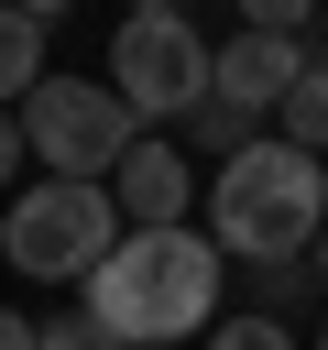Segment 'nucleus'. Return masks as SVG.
Here are the masks:
<instances>
[{
	"instance_id": "nucleus-1",
	"label": "nucleus",
	"mask_w": 328,
	"mask_h": 350,
	"mask_svg": "<svg viewBox=\"0 0 328 350\" xmlns=\"http://www.w3.org/2000/svg\"><path fill=\"white\" fill-rule=\"evenodd\" d=\"M219 241L208 230H120L109 262L77 284V317L109 350H164V339H208L219 328Z\"/></svg>"
},
{
	"instance_id": "nucleus-2",
	"label": "nucleus",
	"mask_w": 328,
	"mask_h": 350,
	"mask_svg": "<svg viewBox=\"0 0 328 350\" xmlns=\"http://www.w3.org/2000/svg\"><path fill=\"white\" fill-rule=\"evenodd\" d=\"M317 230H328V164L317 153H295V142L262 131L251 153H230L208 175V241H219V262H241V273L306 262Z\"/></svg>"
},
{
	"instance_id": "nucleus-3",
	"label": "nucleus",
	"mask_w": 328,
	"mask_h": 350,
	"mask_svg": "<svg viewBox=\"0 0 328 350\" xmlns=\"http://www.w3.org/2000/svg\"><path fill=\"white\" fill-rule=\"evenodd\" d=\"M109 241H120V208H109V186H77V175H44L0 208V262L22 284H87L109 262Z\"/></svg>"
},
{
	"instance_id": "nucleus-4",
	"label": "nucleus",
	"mask_w": 328,
	"mask_h": 350,
	"mask_svg": "<svg viewBox=\"0 0 328 350\" xmlns=\"http://www.w3.org/2000/svg\"><path fill=\"white\" fill-rule=\"evenodd\" d=\"M109 98H120L142 131L197 120V98H208V33H197L186 11H164V0L120 11V33H109Z\"/></svg>"
},
{
	"instance_id": "nucleus-5",
	"label": "nucleus",
	"mask_w": 328,
	"mask_h": 350,
	"mask_svg": "<svg viewBox=\"0 0 328 350\" xmlns=\"http://www.w3.org/2000/svg\"><path fill=\"white\" fill-rule=\"evenodd\" d=\"M142 142V120L109 98V77H44L22 98V153L44 175H77V186H109V164Z\"/></svg>"
},
{
	"instance_id": "nucleus-6",
	"label": "nucleus",
	"mask_w": 328,
	"mask_h": 350,
	"mask_svg": "<svg viewBox=\"0 0 328 350\" xmlns=\"http://www.w3.org/2000/svg\"><path fill=\"white\" fill-rule=\"evenodd\" d=\"M306 55H317L306 33H251V22H241L230 44H208V98H230V109L273 120V109H284V88L306 77Z\"/></svg>"
},
{
	"instance_id": "nucleus-7",
	"label": "nucleus",
	"mask_w": 328,
	"mask_h": 350,
	"mask_svg": "<svg viewBox=\"0 0 328 350\" xmlns=\"http://www.w3.org/2000/svg\"><path fill=\"white\" fill-rule=\"evenodd\" d=\"M109 208H120L131 230H197V164H186L164 131H142V142L109 164Z\"/></svg>"
},
{
	"instance_id": "nucleus-8",
	"label": "nucleus",
	"mask_w": 328,
	"mask_h": 350,
	"mask_svg": "<svg viewBox=\"0 0 328 350\" xmlns=\"http://www.w3.org/2000/svg\"><path fill=\"white\" fill-rule=\"evenodd\" d=\"M44 33H55V11H44V0H33V11H11V0H0V109H11V98H33V88L55 77V66H44Z\"/></svg>"
},
{
	"instance_id": "nucleus-9",
	"label": "nucleus",
	"mask_w": 328,
	"mask_h": 350,
	"mask_svg": "<svg viewBox=\"0 0 328 350\" xmlns=\"http://www.w3.org/2000/svg\"><path fill=\"white\" fill-rule=\"evenodd\" d=\"M273 142H295V153H317V164H328V55H306V77L284 88V109H273Z\"/></svg>"
},
{
	"instance_id": "nucleus-10",
	"label": "nucleus",
	"mask_w": 328,
	"mask_h": 350,
	"mask_svg": "<svg viewBox=\"0 0 328 350\" xmlns=\"http://www.w3.org/2000/svg\"><path fill=\"white\" fill-rule=\"evenodd\" d=\"M197 142L230 164V153H251V142H262V120H251V109H230V98H197Z\"/></svg>"
},
{
	"instance_id": "nucleus-11",
	"label": "nucleus",
	"mask_w": 328,
	"mask_h": 350,
	"mask_svg": "<svg viewBox=\"0 0 328 350\" xmlns=\"http://www.w3.org/2000/svg\"><path fill=\"white\" fill-rule=\"evenodd\" d=\"M251 284H262V306H251V317H295V306L317 295V262H262Z\"/></svg>"
},
{
	"instance_id": "nucleus-12",
	"label": "nucleus",
	"mask_w": 328,
	"mask_h": 350,
	"mask_svg": "<svg viewBox=\"0 0 328 350\" xmlns=\"http://www.w3.org/2000/svg\"><path fill=\"white\" fill-rule=\"evenodd\" d=\"M197 350H295V328H284V317H219Z\"/></svg>"
},
{
	"instance_id": "nucleus-13",
	"label": "nucleus",
	"mask_w": 328,
	"mask_h": 350,
	"mask_svg": "<svg viewBox=\"0 0 328 350\" xmlns=\"http://www.w3.org/2000/svg\"><path fill=\"white\" fill-rule=\"evenodd\" d=\"M44 350H109V339H98V328H87V317L66 306V317H44Z\"/></svg>"
},
{
	"instance_id": "nucleus-14",
	"label": "nucleus",
	"mask_w": 328,
	"mask_h": 350,
	"mask_svg": "<svg viewBox=\"0 0 328 350\" xmlns=\"http://www.w3.org/2000/svg\"><path fill=\"white\" fill-rule=\"evenodd\" d=\"M0 350H44V328H33L22 306H0Z\"/></svg>"
},
{
	"instance_id": "nucleus-15",
	"label": "nucleus",
	"mask_w": 328,
	"mask_h": 350,
	"mask_svg": "<svg viewBox=\"0 0 328 350\" xmlns=\"http://www.w3.org/2000/svg\"><path fill=\"white\" fill-rule=\"evenodd\" d=\"M11 164H22V120L0 109V186H11Z\"/></svg>"
},
{
	"instance_id": "nucleus-16",
	"label": "nucleus",
	"mask_w": 328,
	"mask_h": 350,
	"mask_svg": "<svg viewBox=\"0 0 328 350\" xmlns=\"http://www.w3.org/2000/svg\"><path fill=\"white\" fill-rule=\"evenodd\" d=\"M306 262H317V284H328V230H317V252H306Z\"/></svg>"
},
{
	"instance_id": "nucleus-17",
	"label": "nucleus",
	"mask_w": 328,
	"mask_h": 350,
	"mask_svg": "<svg viewBox=\"0 0 328 350\" xmlns=\"http://www.w3.org/2000/svg\"><path fill=\"white\" fill-rule=\"evenodd\" d=\"M317 350H328V328H317Z\"/></svg>"
}]
</instances>
